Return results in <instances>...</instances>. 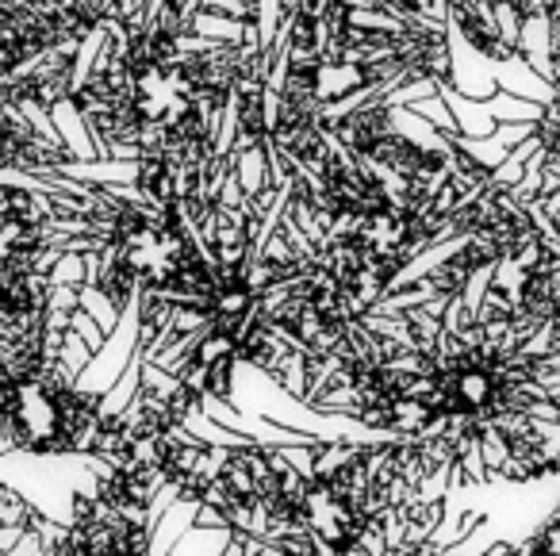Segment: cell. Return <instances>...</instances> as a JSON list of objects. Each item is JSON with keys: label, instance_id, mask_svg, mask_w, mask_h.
<instances>
[{"label": "cell", "instance_id": "cell-7", "mask_svg": "<svg viewBox=\"0 0 560 556\" xmlns=\"http://www.w3.org/2000/svg\"><path fill=\"white\" fill-rule=\"evenodd\" d=\"M0 556H12V553H9V548H4V545H0Z\"/></svg>", "mask_w": 560, "mask_h": 556}, {"label": "cell", "instance_id": "cell-6", "mask_svg": "<svg viewBox=\"0 0 560 556\" xmlns=\"http://www.w3.org/2000/svg\"><path fill=\"white\" fill-rule=\"evenodd\" d=\"M495 139L503 142V147L514 154V150H518L522 142L534 139V127H529V124H499V127H495Z\"/></svg>", "mask_w": 560, "mask_h": 556}, {"label": "cell", "instance_id": "cell-4", "mask_svg": "<svg viewBox=\"0 0 560 556\" xmlns=\"http://www.w3.org/2000/svg\"><path fill=\"white\" fill-rule=\"evenodd\" d=\"M442 101L450 104L453 112V124H457V135L460 139H491L495 135V116L488 112V104L480 101H468V96L453 93L450 85H442Z\"/></svg>", "mask_w": 560, "mask_h": 556}, {"label": "cell", "instance_id": "cell-5", "mask_svg": "<svg viewBox=\"0 0 560 556\" xmlns=\"http://www.w3.org/2000/svg\"><path fill=\"white\" fill-rule=\"evenodd\" d=\"M488 112L495 116V124H529V127H537V124H541V116H545L541 104H529V101H522V96H511V93H495V96H491Z\"/></svg>", "mask_w": 560, "mask_h": 556}, {"label": "cell", "instance_id": "cell-2", "mask_svg": "<svg viewBox=\"0 0 560 556\" xmlns=\"http://www.w3.org/2000/svg\"><path fill=\"white\" fill-rule=\"evenodd\" d=\"M215 556H323L307 533H289V537H242L226 533L223 548Z\"/></svg>", "mask_w": 560, "mask_h": 556}, {"label": "cell", "instance_id": "cell-3", "mask_svg": "<svg viewBox=\"0 0 560 556\" xmlns=\"http://www.w3.org/2000/svg\"><path fill=\"white\" fill-rule=\"evenodd\" d=\"M495 81H499V93L522 96V101L541 104V108H549V104L557 101V96H552V85H549V81H545L537 70H529V66L522 62V55L514 58V62L495 66Z\"/></svg>", "mask_w": 560, "mask_h": 556}, {"label": "cell", "instance_id": "cell-1", "mask_svg": "<svg viewBox=\"0 0 560 556\" xmlns=\"http://www.w3.org/2000/svg\"><path fill=\"white\" fill-rule=\"evenodd\" d=\"M450 47H453V73H450V89L468 101H480L488 104L491 96L499 93V81H495V66L488 58H480L476 50H468L460 39L450 35Z\"/></svg>", "mask_w": 560, "mask_h": 556}]
</instances>
